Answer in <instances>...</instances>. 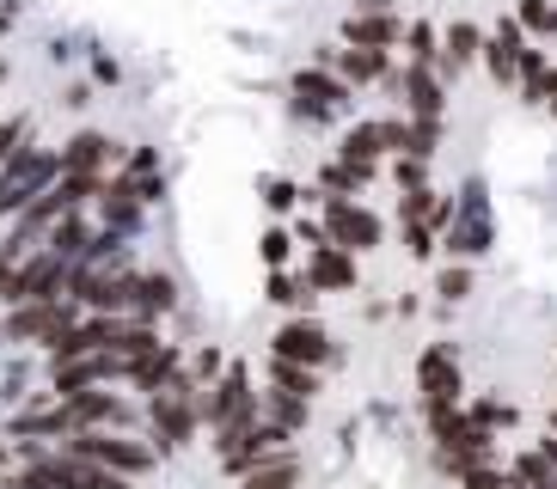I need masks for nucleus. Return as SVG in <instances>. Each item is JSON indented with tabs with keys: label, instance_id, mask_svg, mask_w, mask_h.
I'll return each instance as SVG.
<instances>
[{
	"label": "nucleus",
	"instance_id": "22",
	"mask_svg": "<svg viewBox=\"0 0 557 489\" xmlns=\"http://www.w3.org/2000/svg\"><path fill=\"white\" fill-rule=\"evenodd\" d=\"M484 55V32L478 25H454V32L442 37V67L454 74V67H466V62H478Z\"/></svg>",
	"mask_w": 557,
	"mask_h": 489
},
{
	"label": "nucleus",
	"instance_id": "23",
	"mask_svg": "<svg viewBox=\"0 0 557 489\" xmlns=\"http://www.w3.org/2000/svg\"><path fill=\"white\" fill-rule=\"evenodd\" d=\"M239 489H300V465H295L288 453H282L276 465H263V472H251Z\"/></svg>",
	"mask_w": 557,
	"mask_h": 489
},
{
	"label": "nucleus",
	"instance_id": "18",
	"mask_svg": "<svg viewBox=\"0 0 557 489\" xmlns=\"http://www.w3.org/2000/svg\"><path fill=\"white\" fill-rule=\"evenodd\" d=\"M325 62H337V74H344L349 86H368V80L386 74V49H337V55L325 49Z\"/></svg>",
	"mask_w": 557,
	"mask_h": 489
},
{
	"label": "nucleus",
	"instance_id": "32",
	"mask_svg": "<svg viewBox=\"0 0 557 489\" xmlns=\"http://www.w3.org/2000/svg\"><path fill=\"white\" fill-rule=\"evenodd\" d=\"M521 25H533V32H552V37H557V7H552V0H521Z\"/></svg>",
	"mask_w": 557,
	"mask_h": 489
},
{
	"label": "nucleus",
	"instance_id": "9",
	"mask_svg": "<svg viewBox=\"0 0 557 489\" xmlns=\"http://www.w3.org/2000/svg\"><path fill=\"white\" fill-rule=\"evenodd\" d=\"M442 251H454V258H484L491 251V214H484V190L478 184H466V214L447 227Z\"/></svg>",
	"mask_w": 557,
	"mask_h": 489
},
{
	"label": "nucleus",
	"instance_id": "28",
	"mask_svg": "<svg viewBox=\"0 0 557 489\" xmlns=\"http://www.w3.org/2000/svg\"><path fill=\"white\" fill-rule=\"evenodd\" d=\"M307 398H288V391H270V423H282V428H300L307 423Z\"/></svg>",
	"mask_w": 557,
	"mask_h": 489
},
{
	"label": "nucleus",
	"instance_id": "33",
	"mask_svg": "<svg viewBox=\"0 0 557 489\" xmlns=\"http://www.w3.org/2000/svg\"><path fill=\"white\" fill-rule=\"evenodd\" d=\"M405 251L410 258H429V251H435V227H429V221H405Z\"/></svg>",
	"mask_w": 557,
	"mask_h": 489
},
{
	"label": "nucleus",
	"instance_id": "26",
	"mask_svg": "<svg viewBox=\"0 0 557 489\" xmlns=\"http://www.w3.org/2000/svg\"><path fill=\"white\" fill-rule=\"evenodd\" d=\"M405 49H410V62H442V32H435V25H410L405 32Z\"/></svg>",
	"mask_w": 557,
	"mask_h": 489
},
{
	"label": "nucleus",
	"instance_id": "8",
	"mask_svg": "<svg viewBox=\"0 0 557 489\" xmlns=\"http://www.w3.org/2000/svg\"><path fill=\"white\" fill-rule=\"evenodd\" d=\"M417 386H423V404H459L466 379H459V361L447 342H429L423 355H417Z\"/></svg>",
	"mask_w": 557,
	"mask_h": 489
},
{
	"label": "nucleus",
	"instance_id": "1",
	"mask_svg": "<svg viewBox=\"0 0 557 489\" xmlns=\"http://www.w3.org/2000/svg\"><path fill=\"white\" fill-rule=\"evenodd\" d=\"M202 423L221 435V453H227L239 435H251V428H258V391H251L246 367H227V374H221V386L202 398Z\"/></svg>",
	"mask_w": 557,
	"mask_h": 489
},
{
	"label": "nucleus",
	"instance_id": "12",
	"mask_svg": "<svg viewBox=\"0 0 557 489\" xmlns=\"http://www.w3.org/2000/svg\"><path fill=\"white\" fill-rule=\"evenodd\" d=\"M307 281L319 293H349L356 288V251H344V244H319L307 263Z\"/></svg>",
	"mask_w": 557,
	"mask_h": 489
},
{
	"label": "nucleus",
	"instance_id": "19",
	"mask_svg": "<svg viewBox=\"0 0 557 489\" xmlns=\"http://www.w3.org/2000/svg\"><path fill=\"white\" fill-rule=\"evenodd\" d=\"M374 178H380V165H361V160H325V172H319V184H325V190H337V196L368 190Z\"/></svg>",
	"mask_w": 557,
	"mask_h": 489
},
{
	"label": "nucleus",
	"instance_id": "20",
	"mask_svg": "<svg viewBox=\"0 0 557 489\" xmlns=\"http://www.w3.org/2000/svg\"><path fill=\"white\" fill-rule=\"evenodd\" d=\"M178 306V288H172V276H141L135 281V318L148 325V318H160V312Z\"/></svg>",
	"mask_w": 557,
	"mask_h": 489
},
{
	"label": "nucleus",
	"instance_id": "27",
	"mask_svg": "<svg viewBox=\"0 0 557 489\" xmlns=\"http://www.w3.org/2000/svg\"><path fill=\"white\" fill-rule=\"evenodd\" d=\"M50 251H55V258H81V251H86V227H81V221H74V214H62V227H55L50 233Z\"/></svg>",
	"mask_w": 557,
	"mask_h": 489
},
{
	"label": "nucleus",
	"instance_id": "6",
	"mask_svg": "<svg viewBox=\"0 0 557 489\" xmlns=\"http://www.w3.org/2000/svg\"><path fill=\"white\" fill-rule=\"evenodd\" d=\"M7 342H55L62 330H74V306H62V300H32V306L7 312Z\"/></svg>",
	"mask_w": 557,
	"mask_h": 489
},
{
	"label": "nucleus",
	"instance_id": "13",
	"mask_svg": "<svg viewBox=\"0 0 557 489\" xmlns=\"http://www.w3.org/2000/svg\"><path fill=\"white\" fill-rule=\"evenodd\" d=\"M295 98H300V111H337V104H349V80L344 74H325V67H300L295 74Z\"/></svg>",
	"mask_w": 557,
	"mask_h": 489
},
{
	"label": "nucleus",
	"instance_id": "15",
	"mask_svg": "<svg viewBox=\"0 0 557 489\" xmlns=\"http://www.w3.org/2000/svg\"><path fill=\"white\" fill-rule=\"evenodd\" d=\"M442 104H447V86L429 74V62H410L405 67V111L417 123H442Z\"/></svg>",
	"mask_w": 557,
	"mask_h": 489
},
{
	"label": "nucleus",
	"instance_id": "25",
	"mask_svg": "<svg viewBox=\"0 0 557 489\" xmlns=\"http://www.w3.org/2000/svg\"><path fill=\"white\" fill-rule=\"evenodd\" d=\"M435 147H442V123H405V153L410 160H435Z\"/></svg>",
	"mask_w": 557,
	"mask_h": 489
},
{
	"label": "nucleus",
	"instance_id": "4",
	"mask_svg": "<svg viewBox=\"0 0 557 489\" xmlns=\"http://www.w3.org/2000/svg\"><path fill=\"white\" fill-rule=\"evenodd\" d=\"M380 214H368L361 202H349V196H337V202H325V239L344 244V251H380Z\"/></svg>",
	"mask_w": 557,
	"mask_h": 489
},
{
	"label": "nucleus",
	"instance_id": "3",
	"mask_svg": "<svg viewBox=\"0 0 557 489\" xmlns=\"http://www.w3.org/2000/svg\"><path fill=\"white\" fill-rule=\"evenodd\" d=\"M67 453L92 459V465H104V472H116V477H141V472L153 465V453L141 447V440H123V435H111V428H92V435H67Z\"/></svg>",
	"mask_w": 557,
	"mask_h": 489
},
{
	"label": "nucleus",
	"instance_id": "2",
	"mask_svg": "<svg viewBox=\"0 0 557 489\" xmlns=\"http://www.w3.org/2000/svg\"><path fill=\"white\" fill-rule=\"evenodd\" d=\"M148 416H153V440H160V447H184V440L197 435V423H202L197 386H190V379H172L165 391H153Z\"/></svg>",
	"mask_w": 557,
	"mask_h": 489
},
{
	"label": "nucleus",
	"instance_id": "16",
	"mask_svg": "<svg viewBox=\"0 0 557 489\" xmlns=\"http://www.w3.org/2000/svg\"><path fill=\"white\" fill-rule=\"evenodd\" d=\"M99 214L111 233H129L135 221H141V190H135V178H116L99 190Z\"/></svg>",
	"mask_w": 557,
	"mask_h": 489
},
{
	"label": "nucleus",
	"instance_id": "30",
	"mask_svg": "<svg viewBox=\"0 0 557 489\" xmlns=\"http://www.w3.org/2000/svg\"><path fill=\"white\" fill-rule=\"evenodd\" d=\"M393 178H398V190H429V160H410V153H398Z\"/></svg>",
	"mask_w": 557,
	"mask_h": 489
},
{
	"label": "nucleus",
	"instance_id": "31",
	"mask_svg": "<svg viewBox=\"0 0 557 489\" xmlns=\"http://www.w3.org/2000/svg\"><path fill=\"white\" fill-rule=\"evenodd\" d=\"M288 251H295V233H288V227L263 233V263H270V269H282V263H288Z\"/></svg>",
	"mask_w": 557,
	"mask_h": 489
},
{
	"label": "nucleus",
	"instance_id": "10",
	"mask_svg": "<svg viewBox=\"0 0 557 489\" xmlns=\"http://www.w3.org/2000/svg\"><path fill=\"white\" fill-rule=\"evenodd\" d=\"M67 404V423H74V435H92V428H123L129 423V404L123 398H111V391H74V398H62Z\"/></svg>",
	"mask_w": 557,
	"mask_h": 489
},
{
	"label": "nucleus",
	"instance_id": "21",
	"mask_svg": "<svg viewBox=\"0 0 557 489\" xmlns=\"http://www.w3.org/2000/svg\"><path fill=\"white\" fill-rule=\"evenodd\" d=\"M270 391H288V398H319V367H295V361H270Z\"/></svg>",
	"mask_w": 557,
	"mask_h": 489
},
{
	"label": "nucleus",
	"instance_id": "37",
	"mask_svg": "<svg viewBox=\"0 0 557 489\" xmlns=\"http://www.w3.org/2000/svg\"><path fill=\"white\" fill-rule=\"evenodd\" d=\"M0 459H7V447H0Z\"/></svg>",
	"mask_w": 557,
	"mask_h": 489
},
{
	"label": "nucleus",
	"instance_id": "29",
	"mask_svg": "<svg viewBox=\"0 0 557 489\" xmlns=\"http://www.w3.org/2000/svg\"><path fill=\"white\" fill-rule=\"evenodd\" d=\"M435 288H442V300H472L478 276L466 269V263H454V269H442V281H435Z\"/></svg>",
	"mask_w": 557,
	"mask_h": 489
},
{
	"label": "nucleus",
	"instance_id": "11",
	"mask_svg": "<svg viewBox=\"0 0 557 489\" xmlns=\"http://www.w3.org/2000/svg\"><path fill=\"white\" fill-rule=\"evenodd\" d=\"M62 281H67L62 258H55V251H44L37 263L13 269V288H7V300H13V306H32V300H55V293H62Z\"/></svg>",
	"mask_w": 557,
	"mask_h": 489
},
{
	"label": "nucleus",
	"instance_id": "17",
	"mask_svg": "<svg viewBox=\"0 0 557 489\" xmlns=\"http://www.w3.org/2000/svg\"><path fill=\"white\" fill-rule=\"evenodd\" d=\"M129 379H135V386H141V391H165V386H172V379H178V349H165V342H160L153 355L129 361Z\"/></svg>",
	"mask_w": 557,
	"mask_h": 489
},
{
	"label": "nucleus",
	"instance_id": "34",
	"mask_svg": "<svg viewBox=\"0 0 557 489\" xmlns=\"http://www.w3.org/2000/svg\"><path fill=\"white\" fill-rule=\"evenodd\" d=\"M295 196H300V190H295V184H288V178H282V184L270 178V184H263V202H270V209H276V214H288V209H295Z\"/></svg>",
	"mask_w": 557,
	"mask_h": 489
},
{
	"label": "nucleus",
	"instance_id": "7",
	"mask_svg": "<svg viewBox=\"0 0 557 489\" xmlns=\"http://www.w3.org/2000/svg\"><path fill=\"white\" fill-rule=\"evenodd\" d=\"M344 37L356 49H398L405 43V25H398V13L386 0H361L356 13L344 18Z\"/></svg>",
	"mask_w": 557,
	"mask_h": 489
},
{
	"label": "nucleus",
	"instance_id": "36",
	"mask_svg": "<svg viewBox=\"0 0 557 489\" xmlns=\"http://www.w3.org/2000/svg\"><path fill=\"white\" fill-rule=\"evenodd\" d=\"M552 111H557V80H552Z\"/></svg>",
	"mask_w": 557,
	"mask_h": 489
},
{
	"label": "nucleus",
	"instance_id": "24",
	"mask_svg": "<svg viewBox=\"0 0 557 489\" xmlns=\"http://www.w3.org/2000/svg\"><path fill=\"white\" fill-rule=\"evenodd\" d=\"M312 281H295L288 276V269H270V300H276V306H312Z\"/></svg>",
	"mask_w": 557,
	"mask_h": 489
},
{
	"label": "nucleus",
	"instance_id": "14",
	"mask_svg": "<svg viewBox=\"0 0 557 489\" xmlns=\"http://www.w3.org/2000/svg\"><path fill=\"white\" fill-rule=\"evenodd\" d=\"M116 153H123V147H116L111 135H99V129H81L74 141L62 147V172H86V178H99L104 165H116Z\"/></svg>",
	"mask_w": 557,
	"mask_h": 489
},
{
	"label": "nucleus",
	"instance_id": "5",
	"mask_svg": "<svg viewBox=\"0 0 557 489\" xmlns=\"http://www.w3.org/2000/svg\"><path fill=\"white\" fill-rule=\"evenodd\" d=\"M270 355L276 361H295V367H325L337 349H331V330L319 318H288V325L270 337Z\"/></svg>",
	"mask_w": 557,
	"mask_h": 489
},
{
	"label": "nucleus",
	"instance_id": "35",
	"mask_svg": "<svg viewBox=\"0 0 557 489\" xmlns=\"http://www.w3.org/2000/svg\"><path fill=\"white\" fill-rule=\"evenodd\" d=\"M466 489H515V484H503L491 465H472V472H466Z\"/></svg>",
	"mask_w": 557,
	"mask_h": 489
}]
</instances>
